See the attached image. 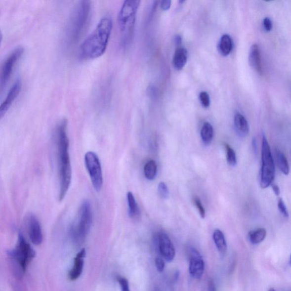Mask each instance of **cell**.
Segmentation results:
<instances>
[{
	"instance_id": "13",
	"label": "cell",
	"mask_w": 291,
	"mask_h": 291,
	"mask_svg": "<svg viewBox=\"0 0 291 291\" xmlns=\"http://www.w3.org/2000/svg\"><path fill=\"white\" fill-rule=\"evenodd\" d=\"M22 89V82L18 79L9 90L4 100L0 104V119L4 116L9 109L12 107L15 100H16Z\"/></svg>"
},
{
	"instance_id": "15",
	"label": "cell",
	"mask_w": 291,
	"mask_h": 291,
	"mask_svg": "<svg viewBox=\"0 0 291 291\" xmlns=\"http://www.w3.org/2000/svg\"><path fill=\"white\" fill-rule=\"evenodd\" d=\"M249 62L251 66L259 74L262 73L261 60L258 45L253 44L249 54Z\"/></svg>"
},
{
	"instance_id": "3",
	"label": "cell",
	"mask_w": 291,
	"mask_h": 291,
	"mask_svg": "<svg viewBox=\"0 0 291 291\" xmlns=\"http://www.w3.org/2000/svg\"><path fill=\"white\" fill-rule=\"evenodd\" d=\"M139 1L128 0L124 2L118 17L119 27L123 35L124 46L129 43L133 36L136 16L140 5Z\"/></svg>"
},
{
	"instance_id": "28",
	"label": "cell",
	"mask_w": 291,
	"mask_h": 291,
	"mask_svg": "<svg viewBox=\"0 0 291 291\" xmlns=\"http://www.w3.org/2000/svg\"><path fill=\"white\" fill-rule=\"evenodd\" d=\"M194 202L195 205L196 207H197L200 216H201V217L203 218H205L206 210L204 208L201 200H200L199 198L196 197L194 198Z\"/></svg>"
},
{
	"instance_id": "37",
	"label": "cell",
	"mask_w": 291,
	"mask_h": 291,
	"mask_svg": "<svg viewBox=\"0 0 291 291\" xmlns=\"http://www.w3.org/2000/svg\"><path fill=\"white\" fill-rule=\"evenodd\" d=\"M2 40V34L1 30H0V45H1Z\"/></svg>"
},
{
	"instance_id": "12",
	"label": "cell",
	"mask_w": 291,
	"mask_h": 291,
	"mask_svg": "<svg viewBox=\"0 0 291 291\" xmlns=\"http://www.w3.org/2000/svg\"><path fill=\"white\" fill-rule=\"evenodd\" d=\"M158 245L159 250L162 257L168 262H171L175 258L176 251L172 241L167 234L161 232L158 235Z\"/></svg>"
},
{
	"instance_id": "22",
	"label": "cell",
	"mask_w": 291,
	"mask_h": 291,
	"mask_svg": "<svg viewBox=\"0 0 291 291\" xmlns=\"http://www.w3.org/2000/svg\"><path fill=\"white\" fill-rule=\"evenodd\" d=\"M267 232L265 229L259 228L249 232V239L250 243L254 245L262 243L265 239Z\"/></svg>"
},
{
	"instance_id": "35",
	"label": "cell",
	"mask_w": 291,
	"mask_h": 291,
	"mask_svg": "<svg viewBox=\"0 0 291 291\" xmlns=\"http://www.w3.org/2000/svg\"><path fill=\"white\" fill-rule=\"evenodd\" d=\"M181 37L180 36H176L175 38V42L177 46H179V45L181 43Z\"/></svg>"
},
{
	"instance_id": "36",
	"label": "cell",
	"mask_w": 291,
	"mask_h": 291,
	"mask_svg": "<svg viewBox=\"0 0 291 291\" xmlns=\"http://www.w3.org/2000/svg\"><path fill=\"white\" fill-rule=\"evenodd\" d=\"M209 291H216V289L213 282H210L209 285Z\"/></svg>"
},
{
	"instance_id": "10",
	"label": "cell",
	"mask_w": 291,
	"mask_h": 291,
	"mask_svg": "<svg viewBox=\"0 0 291 291\" xmlns=\"http://www.w3.org/2000/svg\"><path fill=\"white\" fill-rule=\"evenodd\" d=\"M25 224L27 228L30 241L35 245L42 243L43 237L40 222L36 215L29 213L25 218Z\"/></svg>"
},
{
	"instance_id": "30",
	"label": "cell",
	"mask_w": 291,
	"mask_h": 291,
	"mask_svg": "<svg viewBox=\"0 0 291 291\" xmlns=\"http://www.w3.org/2000/svg\"><path fill=\"white\" fill-rule=\"evenodd\" d=\"M278 206L279 210L281 211L282 214L283 215V216L288 218L289 216V211L282 199L279 200Z\"/></svg>"
},
{
	"instance_id": "4",
	"label": "cell",
	"mask_w": 291,
	"mask_h": 291,
	"mask_svg": "<svg viewBox=\"0 0 291 291\" xmlns=\"http://www.w3.org/2000/svg\"><path fill=\"white\" fill-rule=\"evenodd\" d=\"M92 220L91 204L88 200H84L79 208L77 220L71 229V236L76 243L84 241L91 228Z\"/></svg>"
},
{
	"instance_id": "38",
	"label": "cell",
	"mask_w": 291,
	"mask_h": 291,
	"mask_svg": "<svg viewBox=\"0 0 291 291\" xmlns=\"http://www.w3.org/2000/svg\"><path fill=\"white\" fill-rule=\"evenodd\" d=\"M268 291H275V290L274 289L272 288L268 290Z\"/></svg>"
},
{
	"instance_id": "21",
	"label": "cell",
	"mask_w": 291,
	"mask_h": 291,
	"mask_svg": "<svg viewBox=\"0 0 291 291\" xmlns=\"http://www.w3.org/2000/svg\"><path fill=\"white\" fill-rule=\"evenodd\" d=\"M233 48V42L228 35H225L221 37L219 43V50L223 56H227L231 52Z\"/></svg>"
},
{
	"instance_id": "27",
	"label": "cell",
	"mask_w": 291,
	"mask_h": 291,
	"mask_svg": "<svg viewBox=\"0 0 291 291\" xmlns=\"http://www.w3.org/2000/svg\"><path fill=\"white\" fill-rule=\"evenodd\" d=\"M200 100L204 108H208L210 105V97L208 93L202 92L200 94Z\"/></svg>"
},
{
	"instance_id": "18",
	"label": "cell",
	"mask_w": 291,
	"mask_h": 291,
	"mask_svg": "<svg viewBox=\"0 0 291 291\" xmlns=\"http://www.w3.org/2000/svg\"><path fill=\"white\" fill-rule=\"evenodd\" d=\"M213 239L220 254L224 255L227 251V244L224 233L220 230H215L213 234Z\"/></svg>"
},
{
	"instance_id": "16",
	"label": "cell",
	"mask_w": 291,
	"mask_h": 291,
	"mask_svg": "<svg viewBox=\"0 0 291 291\" xmlns=\"http://www.w3.org/2000/svg\"><path fill=\"white\" fill-rule=\"evenodd\" d=\"M188 52L186 49L178 47L176 49L173 58V66L176 70H181L187 62Z\"/></svg>"
},
{
	"instance_id": "24",
	"label": "cell",
	"mask_w": 291,
	"mask_h": 291,
	"mask_svg": "<svg viewBox=\"0 0 291 291\" xmlns=\"http://www.w3.org/2000/svg\"><path fill=\"white\" fill-rule=\"evenodd\" d=\"M157 165L156 161L150 160L147 162L144 166V175L147 179L153 180L157 174Z\"/></svg>"
},
{
	"instance_id": "34",
	"label": "cell",
	"mask_w": 291,
	"mask_h": 291,
	"mask_svg": "<svg viewBox=\"0 0 291 291\" xmlns=\"http://www.w3.org/2000/svg\"><path fill=\"white\" fill-rule=\"evenodd\" d=\"M272 188H273V190L276 195L279 196L280 194H281V191H280L279 187H278V186H277V185H272Z\"/></svg>"
},
{
	"instance_id": "29",
	"label": "cell",
	"mask_w": 291,
	"mask_h": 291,
	"mask_svg": "<svg viewBox=\"0 0 291 291\" xmlns=\"http://www.w3.org/2000/svg\"><path fill=\"white\" fill-rule=\"evenodd\" d=\"M117 281H118L121 289H122V291H130L129 285H128V281L126 278L119 277L117 278Z\"/></svg>"
},
{
	"instance_id": "2",
	"label": "cell",
	"mask_w": 291,
	"mask_h": 291,
	"mask_svg": "<svg viewBox=\"0 0 291 291\" xmlns=\"http://www.w3.org/2000/svg\"><path fill=\"white\" fill-rule=\"evenodd\" d=\"M113 28L110 18H103L94 31L86 38L80 48L82 58L93 59L100 57L107 50Z\"/></svg>"
},
{
	"instance_id": "25",
	"label": "cell",
	"mask_w": 291,
	"mask_h": 291,
	"mask_svg": "<svg viewBox=\"0 0 291 291\" xmlns=\"http://www.w3.org/2000/svg\"><path fill=\"white\" fill-rule=\"evenodd\" d=\"M225 147L226 152V161H227L228 164L232 166H236L237 157L235 152L228 144H225Z\"/></svg>"
},
{
	"instance_id": "11",
	"label": "cell",
	"mask_w": 291,
	"mask_h": 291,
	"mask_svg": "<svg viewBox=\"0 0 291 291\" xmlns=\"http://www.w3.org/2000/svg\"><path fill=\"white\" fill-rule=\"evenodd\" d=\"M205 263L200 253L195 248H191L189 252V272L191 277L200 279L203 277Z\"/></svg>"
},
{
	"instance_id": "32",
	"label": "cell",
	"mask_w": 291,
	"mask_h": 291,
	"mask_svg": "<svg viewBox=\"0 0 291 291\" xmlns=\"http://www.w3.org/2000/svg\"><path fill=\"white\" fill-rule=\"evenodd\" d=\"M263 26L267 32L271 31L272 29V22L269 18H265L263 20Z\"/></svg>"
},
{
	"instance_id": "6",
	"label": "cell",
	"mask_w": 291,
	"mask_h": 291,
	"mask_svg": "<svg viewBox=\"0 0 291 291\" xmlns=\"http://www.w3.org/2000/svg\"><path fill=\"white\" fill-rule=\"evenodd\" d=\"M90 2L83 1L75 8L71 19L69 33L71 39L75 41L81 36L89 17Z\"/></svg>"
},
{
	"instance_id": "5",
	"label": "cell",
	"mask_w": 291,
	"mask_h": 291,
	"mask_svg": "<svg viewBox=\"0 0 291 291\" xmlns=\"http://www.w3.org/2000/svg\"><path fill=\"white\" fill-rule=\"evenodd\" d=\"M7 255L16 264L17 269L24 273L32 260L35 258L36 252L26 240L21 233L18 234L16 247L7 252Z\"/></svg>"
},
{
	"instance_id": "19",
	"label": "cell",
	"mask_w": 291,
	"mask_h": 291,
	"mask_svg": "<svg viewBox=\"0 0 291 291\" xmlns=\"http://www.w3.org/2000/svg\"><path fill=\"white\" fill-rule=\"evenodd\" d=\"M128 215L132 219H137L140 215L139 208L133 193L128 192L127 194Z\"/></svg>"
},
{
	"instance_id": "33",
	"label": "cell",
	"mask_w": 291,
	"mask_h": 291,
	"mask_svg": "<svg viewBox=\"0 0 291 291\" xmlns=\"http://www.w3.org/2000/svg\"><path fill=\"white\" fill-rule=\"evenodd\" d=\"M171 5V1L168 0V1H163L161 2V9L164 11H167L169 9Z\"/></svg>"
},
{
	"instance_id": "7",
	"label": "cell",
	"mask_w": 291,
	"mask_h": 291,
	"mask_svg": "<svg viewBox=\"0 0 291 291\" xmlns=\"http://www.w3.org/2000/svg\"><path fill=\"white\" fill-rule=\"evenodd\" d=\"M275 174L274 162L269 144L265 135L262 142V167L260 174V187L265 189L273 183Z\"/></svg>"
},
{
	"instance_id": "26",
	"label": "cell",
	"mask_w": 291,
	"mask_h": 291,
	"mask_svg": "<svg viewBox=\"0 0 291 291\" xmlns=\"http://www.w3.org/2000/svg\"><path fill=\"white\" fill-rule=\"evenodd\" d=\"M158 190L159 194L161 197L163 199H167L169 196L168 188L165 182L162 181L158 184Z\"/></svg>"
},
{
	"instance_id": "9",
	"label": "cell",
	"mask_w": 291,
	"mask_h": 291,
	"mask_svg": "<svg viewBox=\"0 0 291 291\" xmlns=\"http://www.w3.org/2000/svg\"><path fill=\"white\" fill-rule=\"evenodd\" d=\"M84 160L92 186L94 190L100 192L103 186V176L99 158L95 153L88 152L85 155Z\"/></svg>"
},
{
	"instance_id": "1",
	"label": "cell",
	"mask_w": 291,
	"mask_h": 291,
	"mask_svg": "<svg viewBox=\"0 0 291 291\" xmlns=\"http://www.w3.org/2000/svg\"><path fill=\"white\" fill-rule=\"evenodd\" d=\"M67 122L63 120L56 128V145L59 177V200L62 201L69 190L72 178V169L69 154V139L68 137Z\"/></svg>"
},
{
	"instance_id": "23",
	"label": "cell",
	"mask_w": 291,
	"mask_h": 291,
	"mask_svg": "<svg viewBox=\"0 0 291 291\" xmlns=\"http://www.w3.org/2000/svg\"><path fill=\"white\" fill-rule=\"evenodd\" d=\"M201 137L204 144L209 145L212 141L213 137V128L209 123H204L202 128Z\"/></svg>"
},
{
	"instance_id": "20",
	"label": "cell",
	"mask_w": 291,
	"mask_h": 291,
	"mask_svg": "<svg viewBox=\"0 0 291 291\" xmlns=\"http://www.w3.org/2000/svg\"><path fill=\"white\" fill-rule=\"evenodd\" d=\"M275 158L279 169L285 175H288L290 173V167L285 155L281 150L277 149L275 150Z\"/></svg>"
},
{
	"instance_id": "14",
	"label": "cell",
	"mask_w": 291,
	"mask_h": 291,
	"mask_svg": "<svg viewBox=\"0 0 291 291\" xmlns=\"http://www.w3.org/2000/svg\"><path fill=\"white\" fill-rule=\"evenodd\" d=\"M86 250L83 249L74 258V266L69 273V278L71 281H75L81 277L84 267Z\"/></svg>"
},
{
	"instance_id": "8",
	"label": "cell",
	"mask_w": 291,
	"mask_h": 291,
	"mask_svg": "<svg viewBox=\"0 0 291 291\" xmlns=\"http://www.w3.org/2000/svg\"><path fill=\"white\" fill-rule=\"evenodd\" d=\"M24 49L18 47L7 56L0 67V93L5 88L8 84L10 78L17 63L24 54Z\"/></svg>"
},
{
	"instance_id": "17",
	"label": "cell",
	"mask_w": 291,
	"mask_h": 291,
	"mask_svg": "<svg viewBox=\"0 0 291 291\" xmlns=\"http://www.w3.org/2000/svg\"><path fill=\"white\" fill-rule=\"evenodd\" d=\"M234 126H235L237 133L242 137H244L248 134L249 126L248 121L243 115L239 113H237L234 116Z\"/></svg>"
},
{
	"instance_id": "31",
	"label": "cell",
	"mask_w": 291,
	"mask_h": 291,
	"mask_svg": "<svg viewBox=\"0 0 291 291\" xmlns=\"http://www.w3.org/2000/svg\"><path fill=\"white\" fill-rule=\"evenodd\" d=\"M155 264H156V266L157 268V270L160 273H162L165 270V263L164 260L160 257H158L155 260Z\"/></svg>"
}]
</instances>
